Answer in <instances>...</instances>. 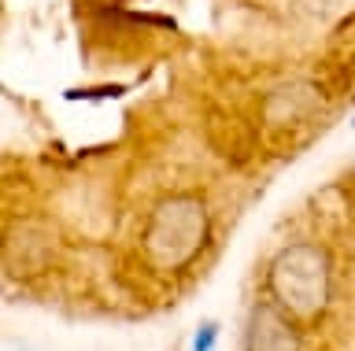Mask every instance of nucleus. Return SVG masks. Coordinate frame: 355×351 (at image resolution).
<instances>
[{
    "label": "nucleus",
    "mask_w": 355,
    "mask_h": 351,
    "mask_svg": "<svg viewBox=\"0 0 355 351\" xmlns=\"http://www.w3.org/2000/svg\"><path fill=\"white\" fill-rule=\"evenodd\" d=\"M274 292L293 311H315L326 296V270L322 255L311 248H293L274 262Z\"/></svg>",
    "instance_id": "nucleus-1"
},
{
    "label": "nucleus",
    "mask_w": 355,
    "mask_h": 351,
    "mask_svg": "<svg viewBox=\"0 0 355 351\" xmlns=\"http://www.w3.org/2000/svg\"><path fill=\"white\" fill-rule=\"evenodd\" d=\"M215 340H218V325L204 322V325H200V333H196V340H193V351H211V348H215Z\"/></svg>",
    "instance_id": "nucleus-2"
}]
</instances>
